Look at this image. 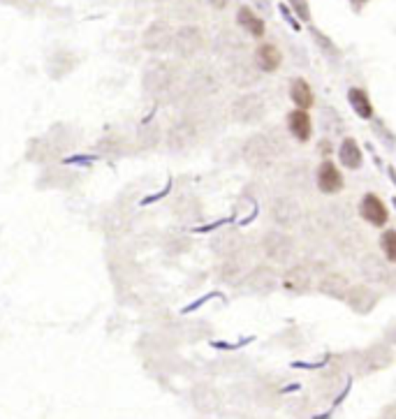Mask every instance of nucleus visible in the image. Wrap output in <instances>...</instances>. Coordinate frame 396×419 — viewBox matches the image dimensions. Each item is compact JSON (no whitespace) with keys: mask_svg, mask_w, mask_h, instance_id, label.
<instances>
[{"mask_svg":"<svg viewBox=\"0 0 396 419\" xmlns=\"http://www.w3.org/2000/svg\"><path fill=\"white\" fill-rule=\"evenodd\" d=\"M357 218V204H352V199L348 197H329V202H322L318 206H313L311 213H306V223L315 227L320 234L331 239V234L346 227L350 223H355Z\"/></svg>","mask_w":396,"mask_h":419,"instance_id":"obj_1","label":"nucleus"},{"mask_svg":"<svg viewBox=\"0 0 396 419\" xmlns=\"http://www.w3.org/2000/svg\"><path fill=\"white\" fill-rule=\"evenodd\" d=\"M271 172H276L280 193L295 195L297 199H308L313 193H318L313 181V167L306 158H285L280 164L276 162Z\"/></svg>","mask_w":396,"mask_h":419,"instance_id":"obj_2","label":"nucleus"},{"mask_svg":"<svg viewBox=\"0 0 396 419\" xmlns=\"http://www.w3.org/2000/svg\"><path fill=\"white\" fill-rule=\"evenodd\" d=\"M260 255L264 262L274 264L278 269H283L287 264H292L295 259H299V241L295 232L280 230V227H269L264 230L258 239Z\"/></svg>","mask_w":396,"mask_h":419,"instance_id":"obj_3","label":"nucleus"},{"mask_svg":"<svg viewBox=\"0 0 396 419\" xmlns=\"http://www.w3.org/2000/svg\"><path fill=\"white\" fill-rule=\"evenodd\" d=\"M355 269L364 283L378 287L383 294L396 296V267L390 264L378 250H366L362 257L355 262Z\"/></svg>","mask_w":396,"mask_h":419,"instance_id":"obj_4","label":"nucleus"},{"mask_svg":"<svg viewBox=\"0 0 396 419\" xmlns=\"http://www.w3.org/2000/svg\"><path fill=\"white\" fill-rule=\"evenodd\" d=\"M183 74L170 60H151L144 69L142 84L144 91L151 95L153 100H163L167 95H174L176 86L181 84Z\"/></svg>","mask_w":396,"mask_h":419,"instance_id":"obj_5","label":"nucleus"},{"mask_svg":"<svg viewBox=\"0 0 396 419\" xmlns=\"http://www.w3.org/2000/svg\"><path fill=\"white\" fill-rule=\"evenodd\" d=\"M267 216L274 227L287 232H297V227L304 223L306 218V208L302 204V199H297L295 195L287 193H276L271 195L267 202Z\"/></svg>","mask_w":396,"mask_h":419,"instance_id":"obj_6","label":"nucleus"},{"mask_svg":"<svg viewBox=\"0 0 396 419\" xmlns=\"http://www.w3.org/2000/svg\"><path fill=\"white\" fill-rule=\"evenodd\" d=\"M394 362H396V350L380 338L352 357V371H355V375H359V378H368V375L387 371Z\"/></svg>","mask_w":396,"mask_h":419,"instance_id":"obj_7","label":"nucleus"},{"mask_svg":"<svg viewBox=\"0 0 396 419\" xmlns=\"http://www.w3.org/2000/svg\"><path fill=\"white\" fill-rule=\"evenodd\" d=\"M331 246L339 259L355 264L366 250H371V239H368L364 227H357L355 223H350L331 234Z\"/></svg>","mask_w":396,"mask_h":419,"instance_id":"obj_8","label":"nucleus"},{"mask_svg":"<svg viewBox=\"0 0 396 419\" xmlns=\"http://www.w3.org/2000/svg\"><path fill=\"white\" fill-rule=\"evenodd\" d=\"M202 135H204V130H202V125L197 123V118L192 116L190 111H183L181 116L167 128L165 146L170 148L172 153H186L199 144Z\"/></svg>","mask_w":396,"mask_h":419,"instance_id":"obj_9","label":"nucleus"},{"mask_svg":"<svg viewBox=\"0 0 396 419\" xmlns=\"http://www.w3.org/2000/svg\"><path fill=\"white\" fill-rule=\"evenodd\" d=\"M239 153H241V160H243L246 167H248L251 172H258V174L271 172L278 162V158L274 155V151H271V146H269L262 130L260 133H251L243 139Z\"/></svg>","mask_w":396,"mask_h":419,"instance_id":"obj_10","label":"nucleus"},{"mask_svg":"<svg viewBox=\"0 0 396 419\" xmlns=\"http://www.w3.org/2000/svg\"><path fill=\"white\" fill-rule=\"evenodd\" d=\"M267 113H269L267 100L255 91H243L241 95H236L230 102V107H227V116L239 125H260L264 123Z\"/></svg>","mask_w":396,"mask_h":419,"instance_id":"obj_11","label":"nucleus"},{"mask_svg":"<svg viewBox=\"0 0 396 419\" xmlns=\"http://www.w3.org/2000/svg\"><path fill=\"white\" fill-rule=\"evenodd\" d=\"M239 287L246 294L255 296H269L280 290V269L269 264V262H255L241 278Z\"/></svg>","mask_w":396,"mask_h":419,"instance_id":"obj_12","label":"nucleus"},{"mask_svg":"<svg viewBox=\"0 0 396 419\" xmlns=\"http://www.w3.org/2000/svg\"><path fill=\"white\" fill-rule=\"evenodd\" d=\"M220 89H223V74L209 65L197 67L186 79V84H183V93L195 104L211 100L214 95L220 93Z\"/></svg>","mask_w":396,"mask_h":419,"instance_id":"obj_13","label":"nucleus"},{"mask_svg":"<svg viewBox=\"0 0 396 419\" xmlns=\"http://www.w3.org/2000/svg\"><path fill=\"white\" fill-rule=\"evenodd\" d=\"M211 252L218 257V259H225V257H234V255H243V257H251V239H246L243 234L236 230L234 225H225L223 230H218L214 237H211Z\"/></svg>","mask_w":396,"mask_h":419,"instance_id":"obj_14","label":"nucleus"},{"mask_svg":"<svg viewBox=\"0 0 396 419\" xmlns=\"http://www.w3.org/2000/svg\"><path fill=\"white\" fill-rule=\"evenodd\" d=\"M280 290L287 296H306L315 292V274L304 259H295L292 264L280 269Z\"/></svg>","mask_w":396,"mask_h":419,"instance_id":"obj_15","label":"nucleus"},{"mask_svg":"<svg viewBox=\"0 0 396 419\" xmlns=\"http://www.w3.org/2000/svg\"><path fill=\"white\" fill-rule=\"evenodd\" d=\"M313 181H315V190L322 197H336L343 195V190H346V172H343V167L334 158L320 160L315 164Z\"/></svg>","mask_w":396,"mask_h":419,"instance_id":"obj_16","label":"nucleus"},{"mask_svg":"<svg viewBox=\"0 0 396 419\" xmlns=\"http://www.w3.org/2000/svg\"><path fill=\"white\" fill-rule=\"evenodd\" d=\"M357 218L366 227H371V230H385L390 225L392 208L387 206V202L380 195L368 190V193H364L357 199Z\"/></svg>","mask_w":396,"mask_h":419,"instance_id":"obj_17","label":"nucleus"},{"mask_svg":"<svg viewBox=\"0 0 396 419\" xmlns=\"http://www.w3.org/2000/svg\"><path fill=\"white\" fill-rule=\"evenodd\" d=\"M383 296L385 294L378 290V287L362 281V283H352L348 287V294H346V299H343V303H346L355 315L366 318V315H371L378 306H380Z\"/></svg>","mask_w":396,"mask_h":419,"instance_id":"obj_18","label":"nucleus"},{"mask_svg":"<svg viewBox=\"0 0 396 419\" xmlns=\"http://www.w3.org/2000/svg\"><path fill=\"white\" fill-rule=\"evenodd\" d=\"M227 60H230V63H227L225 77H227V82H230L232 86H236L239 91H253L255 86L262 82L264 74L255 67L253 58L239 54L234 58H227Z\"/></svg>","mask_w":396,"mask_h":419,"instance_id":"obj_19","label":"nucleus"},{"mask_svg":"<svg viewBox=\"0 0 396 419\" xmlns=\"http://www.w3.org/2000/svg\"><path fill=\"white\" fill-rule=\"evenodd\" d=\"M207 45V38L202 33L199 26L195 23H183L179 30H174V40H172V51L179 58H195Z\"/></svg>","mask_w":396,"mask_h":419,"instance_id":"obj_20","label":"nucleus"},{"mask_svg":"<svg viewBox=\"0 0 396 419\" xmlns=\"http://www.w3.org/2000/svg\"><path fill=\"white\" fill-rule=\"evenodd\" d=\"M283 125L287 130L290 139H292L297 146H306V144H311L315 139L313 116H311V111H306V109H297V107L287 109Z\"/></svg>","mask_w":396,"mask_h":419,"instance_id":"obj_21","label":"nucleus"},{"mask_svg":"<svg viewBox=\"0 0 396 419\" xmlns=\"http://www.w3.org/2000/svg\"><path fill=\"white\" fill-rule=\"evenodd\" d=\"M350 285H352L350 274L343 272V269H336V267H331L329 272H324L315 278V292L327 296V299H331V301H341V303H343V299H346Z\"/></svg>","mask_w":396,"mask_h":419,"instance_id":"obj_22","label":"nucleus"},{"mask_svg":"<svg viewBox=\"0 0 396 419\" xmlns=\"http://www.w3.org/2000/svg\"><path fill=\"white\" fill-rule=\"evenodd\" d=\"M253 63L262 74H276L285 63V54L276 42L260 40V45L253 49Z\"/></svg>","mask_w":396,"mask_h":419,"instance_id":"obj_23","label":"nucleus"},{"mask_svg":"<svg viewBox=\"0 0 396 419\" xmlns=\"http://www.w3.org/2000/svg\"><path fill=\"white\" fill-rule=\"evenodd\" d=\"M334 158H336V162L343 167V172H362L366 153H364L362 144H359L355 137L346 135V137L339 139L336 155H334Z\"/></svg>","mask_w":396,"mask_h":419,"instance_id":"obj_24","label":"nucleus"},{"mask_svg":"<svg viewBox=\"0 0 396 419\" xmlns=\"http://www.w3.org/2000/svg\"><path fill=\"white\" fill-rule=\"evenodd\" d=\"M172 40H174V30L170 28L167 21H153L142 35V47L151 54H165V51L172 49Z\"/></svg>","mask_w":396,"mask_h":419,"instance_id":"obj_25","label":"nucleus"},{"mask_svg":"<svg viewBox=\"0 0 396 419\" xmlns=\"http://www.w3.org/2000/svg\"><path fill=\"white\" fill-rule=\"evenodd\" d=\"M236 26L243 35H248L251 40H264L267 38V21L260 12H255L251 5H239L236 7V16H234Z\"/></svg>","mask_w":396,"mask_h":419,"instance_id":"obj_26","label":"nucleus"},{"mask_svg":"<svg viewBox=\"0 0 396 419\" xmlns=\"http://www.w3.org/2000/svg\"><path fill=\"white\" fill-rule=\"evenodd\" d=\"M287 98L297 109L311 111L313 107H318V95H315V89L306 77H292L287 82Z\"/></svg>","mask_w":396,"mask_h":419,"instance_id":"obj_27","label":"nucleus"},{"mask_svg":"<svg viewBox=\"0 0 396 419\" xmlns=\"http://www.w3.org/2000/svg\"><path fill=\"white\" fill-rule=\"evenodd\" d=\"M308 30V38H311V42L315 45V49L320 51V56L327 60L329 65H339L343 60V49L334 42V38L329 33H324L322 28H318L315 23H308L306 26Z\"/></svg>","mask_w":396,"mask_h":419,"instance_id":"obj_28","label":"nucleus"},{"mask_svg":"<svg viewBox=\"0 0 396 419\" xmlns=\"http://www.w3.org/2000/svg\"><path fill=\"white\" fill-rule=\"evenodd\" d=\"M251 264H253V262H251L248 257H243V255L225 257V259H220V264H218V269H216V276H218L220 283L239 287L241 278H243L246 272L251 269Z\"/></svg>","mask_w":396,"mask_h":419,"instance_id":"obj_29","label":"nucleus"},{"mask_svg":"<svg viewBox=\"0 0 396 419\" xmlns=\"http://www.w3.org/2000/svg\"><path fill=\"white\" fill-rule=\"evenodd\" d=\"M318 128L322 135H327L331 139H341L346 137V118H343V113L334 107V104H320V111H318Z\"/></svg>","mask_w":396,"mask_h":419,"instance_id":"obj_30","label":"nucleus"},{"mask_svg":"<svg viewBox=\"0 0 396 419\" xmlns=\"http://www.w3.org/2000/svg\"><path fill=\"white\" fill-rule=\"evenodd\" d=\"M346 100L350 104V109L355 111V116L359 121H371L375 116V104H373V98H371V93H368L364 86H348V91H346Z\"/></svg>","mask_w":396,"mask_h":419,"instance_id":"obj_31","label":"nucleus"},{"mask_svg":"<svg viewBox=\"0 0 396 419\" xmlns=\"http://www.w3.org/2000/svg\"><path fill=\"white\" fill-rule=\"evenodd\" d=\"M264 133V137H267V142H269V146H271V151H274V155L278 158V162L280 160H285V158H290V153H292V139H290V135H287V130H285V125H267L262 130Z\"/></svg>","mask_w":396,"mask_h":419,"instance_id":"obj_32","label":"nucleus"},{"mask_svg":"<svg viewBox=\"0 0 396 419\" xmlns=\"http://www.w3.org/2000/svg\"><path fill=\"white\" fill-rule=\"evenodd\" d=\"M174 213L179 216L183 223L192 225L204 218V206H202V202L195 195H181L179 202L174 204Z\"/></svg>","mask_w":396,"mask_h":419,"instance_id":"obj_33","label":"nucleus"},{"mask_svg":"<svg viewBox=\"0 0 396 419\" xmlns=\"http://www.w3.org/2000/svg\"><path fill=\"white\" fill-rule=\"evenodd\" d=\"M368 128H371V135L378 144H380L387 153H394L396 151V133H394V128L387 123V121L383 116H375L368 121Z\"/></svg>","mask_w":396,"mask_h":419,"instance_id":"obj_34","label":"nucleus"},{"mask_svg":"<svg viewBox=\"0 0 396 419\" xmlns=\"http://www.w3.org/2000/svg\"><path fill=\"white\" fill-rule=\"evenodd\" d=\"M160 142H165L163 128L148 116L137 130V144H139V148H144V151H153L155 146H160Z\"/></svg>","mask_w":396,"mask_h":419,"instance_id":"obj_35","label":"nucleus"},{"mask_svg":"<svg viewBox=\"0 0 396 419\" xmlns=\"http://www.w3.org/2000/svg\"><path fill=\"white\" fill-rule=\"evenodd\" d=\"M216 54L218 56H223V58H234V56H239L243 54V40L239 38V35H234L232 30H225V33H220L218 38H216Z\"/></svg>","mask_w":396,"mask_h":419,"instance_id":"obj_36","label":"nucleus"},{"mask_svg":"<svg viewBox=\"0 0 396 419\" xmlns=\"http://www.w3.org/2000/svg\"><path fill=\"white\" fill-rule=\"evenodd\" d=\"M375 246H378V252H380L390 264L396 267V227L387 225L385 230H380V237H378Z\"/></svg>","mask_w":396,"mask_h":419,"instance_id":"obj_37","label":"nucleus"},{"mask_svg":"<svg viewBox=\"0 0 396 419\" xmlns=\"http://www.w3.org/2000/svg\"><path fill=\"white\" fill-rule=\"evenodd\" d=\"M126 155V142L119 135H107L98 144V155Z\"/></svg>","mask_w":396,"mask_h":419,"instance_id":"obj_38","label":"nucleus"},{"mask_svg":"<svg viewBox=\"0 0 396 419\" xmlns=\"http://www.w3.org/2000/svg\"><path fill=\"white\" fill-rule=\"evenodd\" d=\"M336 139H331L327 135H320L318 139H313V153L318 155L320 160H327L336 155Z\"/></svg>","mask_w":396,"mask_h":419,"instance_id":"obj_39","label":"nucleus"},{"mask_svg":"<svg viewBox=\"0 0 396 419\" xmlns=\"http://www.w3.org/2000/svg\"><path fill=\"white\" fill-rule=\"evenodd\" d=\"M285 3L304 26L313 23V10H311V3H308V0H285Z\"/></svg>","mask_w":396,"mask_h":419,"instance_id":"obj_40","label":"nucleus"},{"mask_svg":"<svg viewBox=\"0 0 396 419\" xmlns=\"http://www.w3.org/2000/svg\"><path fill=\"white\" fill-rule=\"evenodd\" d=\"M278 12H280V16H283V21L290 26V28H292L295 33H299V30H302V21H299L297 19V16H295V12L292 10H290V7H287V3H278Z\"/></svg>","mask_w":396,"mask_h":419,"instance_id":"obj_41","label":"nucleus"},{"mask_svg":"<svg viewBox=\"0 0 396 419\" xmlns=\"http://www.w3.org/2000/svg\"><path fill=\"white\" fill-rule=\"evenodd\" d=\"M218 296H223V294H220V292H216V290H214V292H209V294H204V296H199L197 301L188 303V306L181 311V315H190V313H195L197 308H202V306H204L207 301H211V299H218Z\"/></svg>","mask_w":396,"mask_h":419,"instance_id":"obj_42","label":"nucleus"},{"mask_svg":"<svg viewBox=\"0 0 396 419\" xmlns=\"http://www.w3.org/2000/svg\"><path fill=\"white\" fill-rule=\"evenodd\" d=\"M248 343H253V336L239 340V343H225V340H211V347H214V350H227V352H234V350H239V347L248 345Z\"/></svg>","mask_w":396,"mask_h":419,"instance_id":"obj_43","label":"nucleus"},{"mask_svg":"<svg viewBox=\"0 0 396 419\" xmlns=\"http://www.w3.org/2000/svg\"><path fill=\"white\" fill-rule=\"evenodd\" d=\"M290 56H292V63L297 67H308V51L302 45H292L290 47Z\"/></svg>","mask_w":396,"mask_h":419,"instance_id":"obj_44","label":"nucleus"},{"mask_svg":"<svg viewBox=\"0 0 396 419\" xmlns=\"http://www.w3.org/2000/svg\"><path fill=\"white\" fill-rule=\"evenodd\" d=\"M170 193H172V179L167 181V186L160 190V193H155V195H146V197L142 199V202H139V206H148V204H155V202H160V199H163V197H167Z\"/></svg>","mask_w":396,"mask_h":419,"instance_id":"obj_45","label":"nucleus"},{"mask_svg":"<svg viewBox=\"0 0 396 419\" xmlns=\"http://www.w3.org/2000/svg\"><path fill=\"white\" fill-rule=\"evenodd\" d=\"M100 158V155L98 153H88V155H67V158L63 160L65 164H91V162H95V160H98Z\"/></svg>","mask_w":396,"mask_h":419,"instance_id":"obj_46","label":"nucleus"},{"mask_svg":"<svg viewBox=\"0 0 396 419\" xmlns=\"http://www.w3.org/2000/svg\"><path fill=\"white\" fill-rule=\"evenodd\" d=\"M383 340H385V343H390L396 350V320H392L390 325L383 329Z\"/></svg>","mask_w":396,"mask_h":419,"instance_id":"obj_47","label":"nucleus"},{"mask_svg":"<svg viewBox=\"0 0 396 419\" xmlns=\"http://www.w3.org/2000/svg\"><path fill=\"white\" fill-rule=\"evenodd\" d=\"M251 7L255 12H260L262 16L271 14V0H251Z\"/></svg>","mask_w":396,"mask_h":419,"instance_id":"obj_48","label":"nucleus"},{"mask_svg":"<svg viewBox=\"0 0 396 419\" xmlns=\"http://www.w3.org/2000/svg\"><path fill=\"white\" fill-rule=\"evenodd\" d=\"M368 3H371V0H348L350 10L355 12V14H362L366 7H368Z\"/></svg>","mask_w":396,"mask_h":419,"instance_id":"obj_49","label":"nucleus"},{"mask_svg":"<svg viewBox=\"0 0 396 419\" xmlns=\"http://www.w3.org/2000/svg\"><path fill=\"white\" fill-rule=\"evenodd\" d=\"M380 419H396V401H392V403H387V406L380 410Z\"/></svg>","mask_w":396,"mask_h":419,"instance_id":"obj_50","label":"nucleus"},{"mask_svg":"<svg viewBox=\"0 0 396 419\" xmlns=\"http://www.w3.org/2000/svg\"><path fill=\"white\" fill-rule=\"evenodd\" d=\"M207 3L214 7V10H225V7L230 5V0H207Z\"/></svg>","mask_w":396,"mask_h":419,"instance_id":"obj_51","label":"nucleus"},{"mask_svg":"<svg viewBox=\"0 0 396 419\" xmlns=\"http://www.w3.org/2000/svg\"><path fill=\"white\" fill-rule=\"evenodd\" d=\"M392 206H394V211H396V197H392Z\"/></svg>","mask_w":396,"mask_h":419,"instance_id":"obj_52","label":"nucleus"}]
</instances>
